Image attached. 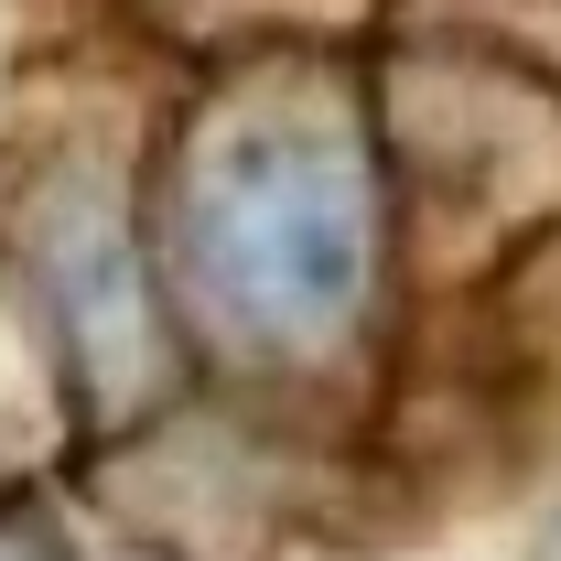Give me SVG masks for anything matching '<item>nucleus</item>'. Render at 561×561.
Returning a JSON list of instances; mask_svg holds the SVG:
<instances>
[{"label": "nucleus", "instance_id": "obj_1", "mask_svg": "<svg viewBox=\"0 0 561 561\" xmlns=\"http://www.w3.org/2000/svg\"><path fill=\"white\" fill-rule=\"evenodd\" d=\"M195 291L260 335L346 324L367 291V184L313 130H238L195 184Z\"/></svg>", "mask_w": 561, "mask_h": 561}]
</instances>
